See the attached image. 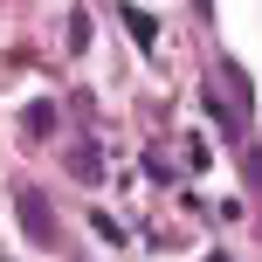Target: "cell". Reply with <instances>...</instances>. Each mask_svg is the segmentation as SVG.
I'll use <instances>...</instances> for the list:
<instances>
[{"label": "cell", "mask_w": 262, "mask_h": 262, "mask_svg": "<svg viewBox=\"0 0 262 262\" xmlns=\"http://www.w3.org/2000/svg\"><path fill=\"white\" fill-rule=\"evenodd\" d=\"M21 228H28L35 242H49V235H55V228H49V207H41V193H21Z\"/></svg>", "instance_id": "6da1fadb"}]
</instances>
